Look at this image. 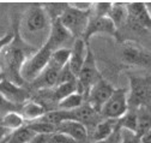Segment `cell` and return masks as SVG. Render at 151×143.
Here are the masks:
<instances>
[{"label": "cell", "instance_id": "1", "mask_svg": "<svg viewBox=\"0 0 151 143\" xmlns=\"http://www.w3.org/2000/svg\"><path fill=\"white\" fill-rule=\"evenodd\" d=\"M21 18L14 16L12 20V40L0 52V77H3L17 85L27 87L21 78V69L24 61L39 49L34 45L28 43L21 34Z\"/></svg>", "mask_w": 151, "mask_h": 143}, {"label": "cell", "instance_id": "2", "mask_svg": "<svg viewBox=\"0 0 151 143\" xmlns=\"http://www.w3.org/2000/svg\"><path fill=\"white\" fill-rule=\"evenodd\" d=\"M128 85L127 90V106L128 110L137 111L142 106H150L151 96V77L150 75L137 76L128 72Z\"/></svg>", "mask_w": 151, "mask_h": 143}, {"label": "cell", "instance_id": "3", "mask_svg": "<svg viewBox=\"0 0 151 143\" xmlns=\"http://www.w3.org/2000/svg\"><path fill=\"white\" fill-rule=\"evenodd\" d=\"M103 78L100 69L97 67L96 57L90 47V43H86V54L83 63V66L79 71V75L77 77V92L83 94L84 98L86 96L90 88Z\"/></svg>", "mask_w": 151, "mask_h": 143}, {"label": "cell", "instance_id": "4", "mask_svg": "<svg viewBox=\"0 0 151 143\" xmlns=\"http://www.w3.org/2000/svg\"><path fill=\"white\" fill-rule=\"evenodd\" d=\"M50 54L52 51L46 45H43L24 61L21 69V78L25 85L31 83L35 78H37L42 74V71L47 67L49 63Z\"/></svg>", "mask_w": 151, "mask_h": 143}, {"label": "cell", "instance_id": "5", "mask_svg": "<svg viewBox=\"0 0 151 143\" xmlns=\"http://www.w3.org/2000/svg\"><path fill=\"white\" fill-rule=\"evenodd\" d=\"M90 18V11H79L70 5L60 16V23L71 34L73 40L82 39Z\"/></svg>", "mask_w": 151, "mask_h": 143}, {"label": "cell", "instance_id": "6", "mask_svg": "<svg viewBox=\"0 0 151 143\" xmlns=\"http://www.w3.org/2000/svg\"><path fill=\"white\" fill-rule=\"evenodd\" d=\"M121 60L128 67H150V53L146 52L139 43L126 40L121 42Z\"/></svg>", "mask_w": 151, "mask_h": 143}, {"label": "cell", "instance_id": "7", "mask_svg": "<svg viewBox=\"0 0 151 143\" xmlns=\"http://www.w3.org/2000/svg\"><path fill=\"white\" fill-rule=\"evenodd\" d=\"M128 111L127 106V89L119 88L113 92L110 98L106 101L100 111V114L103 119L116 120L121 118Z\"/></svg>", "mask_w": 151, "mask_h": 143}, {"label": "cell", "instance_id": "8", "mask_svg": "<svg viewBox=\"0 0 151 143\" xmlns=\"http://www.w3.org/2000/svg\"><path fill=\"white\" fill-rule=\"evenodd\" d=\"M50 25V21L41 4H32L23 14V20L19 22V27L29 32H39L47 29Z\"/></svg>", "mask_w": 151, "mask_h": 143}, {"label": "cell", "instance_id": "9", "mask_svg": "<svg viewBox=\"0 0 151 143\" xmlns=\"http://www.w3.org/2000/svg\"><path fill=\"white\" fill-rule=\"evenodd\" d=\"M114 90L115 88L113 87V84L103 77L90 88V90L85 96V102L90 107H92L96 112L100 113L102 106L110 98V95Z\"/></svg>", "mask_w": 151, "mask_h": 143}, {"label": "cell", "instance_id": "10", "mask_svg": "<svg viewBox=\"0 0 151 143\" xmlns=\"http://www.w3.org/2000/svg\"><path fill=\"white\" fill-rule=\"evenodd\" d=\"M99 34L108 35V36L111 38L116 36V29L108 17H101V18L100 17H90L82 40L85 43H90V39L93 35H99Z\"/></svg>", "mask_w": 151, "mask_h": 143}, {"label": "cell", "instance_id": "11", "mask_svg": "<svg viewBox=\"0 0 151 143\" xmlns=\"http://www.w3.org/2000/svg\"><path fill=\"white\" fill-rule=\"evenodd\" d=\"M0 95L17 106H21L30 100V92L27 87L17 85L3 77H0Z\"/></svg>", "mask_w": 151, "mask_h": 143}, {"label": "cell", "instance_id": "12", "mask_svg": "<svg viewBox=\"0 0 151 143\" xmlns=\"http://www.w3.org/2000/svg\"><path fill=\"white\" fill-rule=\"evenodd\" d=\"M70 120L78 121L82 125H84L89 134L101 120H103V118L99 112H96L92 107H90L86 102H84L78 108L70 111Z\"/></svg>", "mask_w": 151, "mask_h": 143}, {"label": "cell", "instance_id": "13", "mask_svg": "<svg viewBox=\"0 0 151 143\" xmlns=\"http://www.w3.org/2000/svg\"><path fill=\"white\" fill-rule=\"evenodd\" d=\"M71 39H72L71 34L64 28V25L58 20V21H54V22L50 23L48 38H47V40L43 45H46L52 52H54L56 49L64 48L63 46L68 43V41Z\"/></svg>", "mask_w": 151, "mask_h": 143}, {"label": "cell", "instance_id": "14", "mask_svg": "<svg viewBox=\"0 0 151 143\" xmlns=\"http://www.w3.org/2000/svg\"><path fill=\"white\" fill-rule=\"evenodd\" d=\"M55 132L64 134L77 143H88V130L84 125L74 120H65L59 124L55 129Z\"/></svg>", "mask_w": 151, "mask_h": 143}, {"label": "cell", "instance_id": "15", "mask_svg": "<svg viewBox=\"0 0 151 143\" xmlns=\"http://www.w3.org/2000/svg\"><path fill=\"white\" fill-rule=\"evenodd\" d=\"M70 49H71V53H70L67 66L72 71V74L76 77H78L79 71L85 59V54H86V43L82 39H76Z\"/></svg>", "mask_w": 151, "mask_h": 143}, {"label": "cell", "instance_id": "16", "mask_svg": "<svg viewBox=\"0 0 151 143\" xmlns=\"http://www.w3.org/2000/svg\"><path fill=\"white\" fill-rule=\"evenodd\" d=\"M116 128H118L116 120H111V119L101 120L96 126L88 134V143L106 139L107 137H109L111 135V132L114 131Z\"/></svg>", "mask_w": 151, "mask_h": 143}, {"label": "cell", "instance_id": "17", "mask_svg": "<svg viewBox=\"0 0 151 143\" xmlns=\"http://www.w3.org/2000/svg\"><path fill=\"white\" fill-rule=\"evenodd\" d=\"M46 112H47V108L42 103L37 101H32V100L25 101L23 105L19 106V110H18V113L21 114V117L24 119L25 123L40 119Z\"/></svg>", "mask_w": 151, "mask_h": 143}, {"label": "cell", "instance_id": "18", "mask_svg": "<svg viewBox=\"0 0 151 143\" xmlns=\"http://www.w3.org/2000/svg\"><path fill=\"white\" fill-rule=\"evenodd\" d=\"M127 9H126V3H116L113 1L109 13H108V18L113 23V25L115 27L116 31L122 29L127 22ZM116 38V36H115Z\"/></svg>", "mask_w": 151, "mask_h": 143}, {"label": "cell", "instance_id": "19", "mask_svg": "<svg viewBox=\"0 0 151 143\" xmlns=\"http://www.w3.org/2000/svg\"><path fill=\"white\" fill-rule=\"evenodd\" d=\"M35 137V134L24 125L23 128L14 130V131H10L9 134H6L1 139L0 143H28L29 141H31Z\"/></svg>", "mask_w": 151, "mask_h": 143}, {"label": "cell", "instance_id": "20", "mask_svg": "<svg viewBox=\"0 0 151 143\" xmlns=\"http://www.w3.org/2000/svg\"><path fill=\"white\" fill-rule=\"evenodd\" d=\"M85 102V98L83 94L78 93V92H74L70 95H67L66 98H64L63 100H60L56 105V110H60V111H73L76 108L81 107L83 103Z\"/></svg>", "mask_w": 151, "mask_h": 143}, {"label": "cell", "instance_id": "21", "mask_svg": "<svg viewBox=\"0 0 151 143\" xmlns=\"http://www.w3.org/2000/svg\"><path fill=\"white\" fill-rule=\"evenodd\" d=\"M25 125L24 119L18 112H9L0 118V126L6 131H14L23 128Z\"/></svg>", "mask_w": 151, "mask_h": 143}, {"label": "cell", "instance_id": "22", "mask_svg": "<svg viewBox=\"0 0 151 143\" xmlns=\"http://www.w3.org/2000/svg\"><path fill=\"white\" fill-rule=\"evenodd\" d=\"M137 112V129L136 135L139 137L150 130V106H142L136 111Z\"/></svg>", "mask_w": 151, "mask_h": 143}, {"label": "cell", "instance_id": "23", "mask_svg": "<svg viewBox=\"0 0 151 143\" xmlns=\"http://www.w3.org/2000/svg\"><path fill=\"white\" fill-rule=\"evenodd\" d=\"M70 53H71V49L68 47H64V48H60V49H56V51L52 52L48 65L60 71L65 65H67L68 58H70Z\"/></svg>", "mask_w": 151, "mask_h": 143}, {"label": "cell", "instance_id": "24", "mask_svg": "<svg viewBox=\"0 0 151 143\" xmlns=\"http://www.w3.org/2000/svg\"><path fill=\"white\" fill-rule=\"evenodd\" d=\"M116 125L118 128L122 129V130H127V131H132L136 134V129H137V112L128 110L121 118L116 119Z\"/></svg>", "mask_w": 151, "mask_h": 143}, {"label": "cell", "instance_id": "25", "mask_svg": "<svg viewBox=\"0 0 151 143\" xmlns=\"http://www.w3.org/2000/svg\"><path fill=\"white\" fill-rule=\"evenodd\" d=\"M41 5H42L43 10L46 11L48 18L52 23V22L58 21L60 18L63 12L68 6V3H43Z\"/></svg>", "mask_w": 151, "mask_h": 143}, {"label": "cell", "instance_id": "26", "mask_svg": "<svg viewBox=\"0 0 151 143\" xmlns=\"http://www.w3.org/2000/svg\"><path fill=\"white\" fill-rule=\"evenodd\" d=\"M27 126L35 134V135H52L55 132V126L49 123H46L41 119H37L34 121L25 123Z\"/></svg>", "mask_w": 151, "mask_h": 143}, {"label": "cell", "instance_id": "27", "mask_svg": "<svg viewBox=\"0 0 151 143\" xmlns=\"http://www.w3.org/2000/svg\"><path fill=\"white\" fill-rule=\"evenodd\" d=\"M111 1H95L91 4L90 17H108Z\"/></svg>", "mask_w": 151, "mask_h": 143}, {"label": "cell", "instance_id": "28", "mask_svg": "<svg viewBox=\"0 0 151 143\" xmlns=\"http://www.w3.org/2000/svg\"><path fill=\"white\" fill-rule=\"evenodd\" d=\"M72 82H77V77H76L72 71L70 70V67L67 65H65L61 71L59 72L58 76V81H56L55 85H59V84H65V83H72Z\"/></svg>", "mask_w": 151, "mask_h": 143}, {"label": "cell", "instance_id": "29", "mask_svg": "<svg viewBox=\"0 0 151 143\" xmlns=\"http://www.w3.org/2000/svg\"><path fill=\"white\" fill-rule=\"evenodd\" d=\"M18 110H19V106L11 103L10 101H7L0 95V116L3 117L9 112H18Z\"/></svg>", "mask_w": 151, "mask_h": 143}, {"label": "cell", "instance_id": "30", "mask_svg": "<svg viewBox=\"0 0 151 143\" xmlns=\"http://www.w3.org/2000/svg\"><path fill=\"white\" fill-rule=\"evenodd\" d=\"M46 143H77V142H76L74 139H72L71 137L64 135V134L54 132V134L48 136Z\"/></svg>", "mask_w": 151, "mask_h": 143}, {"label": "cell", "instance_id": "31", "mask_svg": "<svg viewBox=\"0 0 151 143\" xmlns=\"http://www.w3.org/2000/svg\"><path fill=\"white\" fill-rule=\"evenodd\" d=\"M121 143H140V139L134 132L121 129Z\"/></svg>", "mask_w": 151, "mask_h": 143}, {"label": "cell", "instance_id": "32", "mask_svg": "<svg viewBox=\"0 0 151 143\" xmlns=\"http://www.w3.org/2000/svg\"><path fill=\"white\" fill-rule=\"evenodd\" d=\"M92 143H121V129L116 128L111 132V135L107 137L106 139H102L99 142H92Z\"/></svg>", "mask_w": 151, "mask_h": 143}, {"label": "cell", "instance_id": "33", "mask_svg": "<svg viewBox=\"0 0 151 143\" xmlns=\"http://www.w3.org/2000/svg\"><path fill=\"white\" fill-rule=\"evenodd\" d=\"M91 1H73V3H68V5L76 10L79 11H90L91 9Z\"/></svg>", "mask_w": 151, "mask_h": 143}, {"label": "cell", "instance_id": "34", "mask_svg": "<svg viewBox=\"0 0 151 143\" xmlns=\"http://www.w3.org/2000/svg\"><path fill=\"white\" fill-rule=\"evenodd\" d=\"M12 38H13V31L11 30V31H9L5 36H3V38H0V52H1V49L12 40Z\"/></svg>", "mask_w": 151, "mask_h": 143}, {"label": "cell", "instance_id": "35", "mask_svg": "<svg viewBox=\"0 0 151 143\" xmlns=\"http://www.w3.org/2000/svg\"><path fill=\"white\" fill-rule=\"evenodd\" d=\"M139 139H140V143H151V131L139 136Z\"/></svg>", "mask_w": 151, "mask_h": 143}, {"label": "cell", "instance_id": "36", "mask_svg": "<svg viewBox=\"0 0 151 143\" xmlns=\"http://www.w3.org/2000/svg\"><path fill=\"white\" fill-rule=\"evenodd\" d=\"M6 5H4V4H0V30H1V24H3V20L5 18V16H6V13H5V10H6V7H5Z\"/></svg>", "mask_w": 151, "mask_h": 143}, {"label": "cell", "instance_id": "37", "mask_svg": "<svg viewBox=\"0 0 151 143\" xmlns=\"http://www.w3.org/2000/svg\"><path fill=\"white\" fill-rule=\"evenodd\" d=\"M28 143H39V142H37V141H36V139H35V137H34V138H32V139H31V141H29V142H28Z\"/></svg>", "mask_w": 151, "mask_h": 143}]
</instances>
